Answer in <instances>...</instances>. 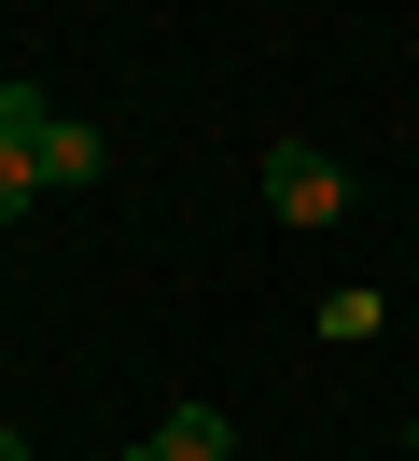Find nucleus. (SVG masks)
<instances>
[{"label":"nucleus","instance_id":"4","mask_svg":"<svg viewBox=\"0 0 419 461\" xmlns=\"http://www.w3.org/2000/svg\"><path fill=\"white\" fill-rule=\"evenodd\" d=\"M28 210H42V154L0 140V224H28Z\"/></svg>","mask_w":419,"mask_h":461},{"label":"nucleus","instance_id":"3","mask_svg":"<svg viewBox=\"0 0 419 461\" xmlns=\"http://www.w3.org/2000/svg\"><path fill=\"white\" fill-rule=\"evenodd\" d=\"M98 168H112V140H98V126H70V113H56V126H42V196H84Z\"/></svg>","mask_w":419,"mask_h":461},{"label":"nucleus","instance_id":"6","mask_svg":"<svg viewBox=\"0 0 419 461\" xmlns=\"http://www.w3.org/2000/svg\"><path fill=\"white\" fill-rule=\"evenodd\" d=\"M405 461H419V420H405Z\"/></svg>","mask_w":419,"mask_h":461},{"label":"nucleus","instance_id":"5","mask_svg":"<svg viewBox=\"0 0 419 461\" xmlns=\"http://www.w3.org/2000/svg\"><path fill=\"white\" fill-rule=\"evenodd\" d=\"M0 461H28V433H14V420H0Z\"/></svg>","mask_w":419,"mask_h":461},{"label":"nucleus","instance_id":"1","mask_svg":"<svg viewBox=\"0 0 419 461\" xmlns=\"http://www.w3.org/2000/svg\"><path fill=\"white\" fill-rule=\"evenodd\" d=\"M266 210H279L294 238H322L335 210H350V168H335L322 140H279V154H266Z\"/></svg>","mask_w":419,"mask_h":461},{"label":"nucleus","instance_id":"2","mask_svg":"<svg viewBox=\"0 0 419 461\" xmlns=\"http://www.w3.org/2000/svg\"><path fill=\"white\" fill-rule=\"evenodd\" d=\"M126 461H238V433H223V405H168Z\"/></svg>","mask_w":419,"mask_h":461}]
</instances>
